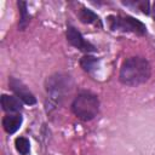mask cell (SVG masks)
Returning <instances> with one entry per match:
<instances>
[{
	"label": "cell",
	"instance_id": "6da1fadb",
	"mask_svg": "<svg viewBox=\"0 0 155 155\" xmlns=\"http://www.w3.org/2000/svg\"><path fill=\"white\" fill-rule=\"evenodd\" d=\"M151 74V67L149 62L140 56L128 57L124 61L120 68L119 79L124 85L139 86L147 82Z\"/></svg>",
	"mask_w": 155,
	"mask_h": 155
},
{
	"label": "cell",
	"instance_id": "7a4b0ae2",
	"mask_svg": "<svg viewBox=\"0 0 155 155\" xmlns=\"http://www.w3.org/2000/svg\"><path fill=\"white\" fill-rule=\"evenodd\" d=\"M73 113L82 121H91L99 111V99L88 91L80 92L71 103Z\"/></svg>",
	"mask_w": 155,
	"mask_h": 155
},
{
	"label": "cell",
	"instance_id": "3957f363",
	"mask_svg": "<svg viewBox=\"0 0 155 155\" xmlns=\"http://www.w3.org/2000/svg\"><path fill=\"white\" fill-rule=\"evenodd\" d=\"M107 21L109 28L114 31H130L138 35H144L147 33V27L140 21L130 16H108Z\"/></svg>",
	"mask_w": 155,
	"mask_h": 155
},
{
	"label": "cell",
	"instance_id": "277c9868",
	"mask_svg": "<svg viewBox=\"0 0 155 155\" xmlns=\"http://www.w3.org/2000/svg\"><path fill=\"white\" fill-rule=\"evenodd\" d=\"M70 87V78L63 74H56L47 79L46 81V91L53 99L62 98L64 93L69 91Z\"/></svg>",
	"mask_w": 155,
	"mask_h": 155
},
{
	"label": "cell",
	"instance_id": "5b68a950",
	"mask_svg": "<svg viewBox=\"0 0 155 155\" xmlns=\"http://www.w3.org/2000/svg\"><path fill=\"white\" fill-rule=\"evenodd\" d=\"M67 40L68 42L74 46L75 48L82 51V52H86V53H90V52H94L96 51V47L85 40V38L82 36V34L74 27L69 25L67 28Z\"/></svg>",
	"mask_w": 155,
	"mask_h": 155
},
{
	"label": "cell",
	"instance_id": "8992f818",
	"mask_svg": "<svg viewBox=\"0 0 155 155\" xmlns=\"http://www.w3.org/2000/svg\"><path fill=\"white\" fill-rule=\"evenodd\" d=\"M8 86L13 91V93L16 94V97H18L23 103L28 104V105H33L36 103V98L35 96L27 88V86L19 81L18 79L15 78H10L8 79Z\"/></svg>",
	"mask_w": 155,
	"mask_h": 155
},
{
	"label": "cell",
	"instance_id": "52a82bcc",
	"mask_svg": "<svg viewBox=\"0 0 155 155\" xmlns=\"http://www.w3.org/2000/svg\"><path fill=\"white\" fill-rule=\"evenodd\" d=\"M22 121H23V117L21 114H18V113L7 114L2 119V127H4L5 132H7L8 134H13L15 132H17L19 130Z\"/></svg>",
	"mask_w": 155,
	"mask_h": 155
},
{
	"label": "cell",
	"instance_id": "ba28073f",
	"mask_svg": "<svg viewBox=\"0 0 155 155\" xmlns=\"http://www.w3.org/2000/svg\"><path fill=\"white\" fill-rule=\"evenodd\" d=\"M1 107L2 110L8 114H16L19 113L22 109V101L16 96H8L2 94L1 96Z\"/></svg>",
	"mask_w": 155,
	"mask_h": 155
},
{
	"label": "cell",
	"instance_id": "9c48e42d",
	"mask_svg": "<svg viewBox=\"0 0 155 155\" xmlns=\"http://www.w3.org/2000/svg\"><path fill=\"white\" fill-rule=\"evenodd\" d=\"M79 18L82 23H86V24H98L99 27H102V23H101V19L99 17L92 11V10H88V8H85L82 7L79 12Z\"/></svg>",
	"mask_w": 155,
	"mask_h": 155
},
{
	"label": "cell",
	"instance_id": "30bf717a",
	"mask_svg": "<svg viewBox=\"0 0 155 155\" xmlns=\"http://www.w3.org/2000/svg\"><path fill=\"white\" fill-rule=\"evenodd\" d=\"M98 63H99V59L93 57V56H90V54L84 56L80 61V65L87 73H92L93 70H96L97 67H98Z\"/></svg>",
	"mask_w": 155,
	"mask_h": 155
},
{
	"label": "cell",
	"instance_id": "8fae6325",
	"mask_svg": "<svg viewBox=\"0 0 155 155\" xmlns=\"http://www.w3.org/2000/svg\"><path fill=\"white\" fill-rule=\"evenodd\" d=\"M18 8H19V23H18V29L19 30H24L29 23V15L27 12V4L24 1H18L17 2Z\"/></svg>",
	"mask_w": 155,
	"mask_h": 155
},
{
	"label": "cell",
	"instance_id": "7c38bea8",
	"mask_svg": "<svg viewBox=\"0 0 155 155\" xmlns=\"http://www.w3.org/2000/svg\"><path fill=\"white\" fill-rule=\"evenodd\" d=\"M15 148L21 155H28L30 151L29 139H27L25 137H17L15 139Z\"/></svg>",
	"mask_w": 155,
	"mask_h": 155
},
{
	"label": "cell",
	"instance_id": "4fadbf2b",
	"mask_svg": "<svg viewBox=\"0 0 155 155\" xmlns=\"http://www.w3.org/2000/svg\"><path fill=\"white\" fill-rule=\"evenodd\" d=\"M150 12H151V15H153V18L155 19V2L153 4V8L150 10Z\"/></svg>",
	"mask_w": 155,
	"mask_h": 155
}]
</instances>
